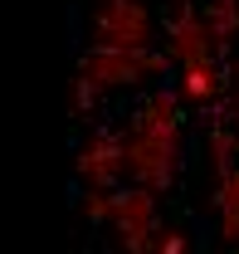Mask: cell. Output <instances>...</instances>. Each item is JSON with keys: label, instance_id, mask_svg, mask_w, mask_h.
Returning <instances> with one entry per match:
<instances>
[{"label": "cell", "instance_id": "cell-6", "mask_svg": "<svg viewBox=\"0 0 239 254\" xmlns=\"http://www.w3.org/2000/svg\"><path fill=\"white\" fill-rule=\"evenodd\" d=\"M156 254H195V250L185 245V235H180V230H166V235H161V245H156Z\"/></svg>", "mask_w": 239, "mask_h": 254}, {"label": "cell", "instance_id": "cell-1", "mask_svg": "<svg viewBox=\"0 0 239 254\" xmlns=\"http://www.w3.org/2000/svg\"><path fill=\"white\" fill-rule=\"evenodd\" d=\"M98 39H113V44H147V10L137 5V0H127V5H108L103 15H98Z\"/></svg>", "mask_w": 239, "mask_h": 254}, {"label": "cell", "instance_id": "cell-2", "mask_svg": "<svg viewBox=\"0 0 239 254\" xmlns=\"http://www.w3.org/2000/svg\"><path fill=\"white\" fill-rule=\"evenodd\" d=\"M200 25L215 44H235L239 39V5H220V0H205L200 5Z\"/></svg>", "mask_w": 239, "mask_h": 254}, {"label": "cell", "instance_id": "cell-4", "mask_svg": "<svg viewBox=\"0 0 239 254\" xmlns=\"http://www.w3.org/2000/svg\"><path fill=\"white\" fill-rule=\"evenodd\" d=\"M185 225H190V250L195 254H215V225H210L200 210H185Z\"/></svg>", "mask_w": 239, "mask_h": 254}, {"label": "cell", "instance_id": "cell-5", "mask_svg": "<svg viewBox=\"0 0 239 254\" xmlns=\"http://www.w3.org/2000/svg\"><path fill=\"white\" fill-rule=\"evenodd\" d=\"M68 54H83V0H68Z\"/></svg>", "mask_w": 239, "mask_h": 254}, {"label": "cell", "instance_id": "cell-7", "mask_svg": "<svg viewBox=\"0 0 239 254\" xmlns=\"http://www.w3.org/2000/svg\"><path fill=\"white\" fill-rule=\"evenodd\" d=\"M63 200H68V205H83V176H68V186H63Z\"/></svg>", "mask_w": 239, "mask_h": 254}, {"label": "cell", "instance_id": "cell-3", "mask_svg": "<svg viewBox=\"0 0 239 254\" xmlns=\"http://www.w3.org/2000/svg\"><path fill=\"white\" fill-rule=\"evenodd\" d=\"M98 108H103V83L88 78V73H78V88H73V118H78V123H88Z\"/></svg>", "mask_w": 239, "mask_h": 254}, {"label": "cell", "instance_id": "cell-8", "mask_svg": "<svg viewBox=\"0 0 239 254\" xmlns=\"http://www.w3.org/2000/svg\"><path fill=\"white\" fill-rule=\"evenodd\" d=\"M108 5H127V0H108Z\"/></svg>", "mask_w": 239, "mask_h": 254}]
</instances>
